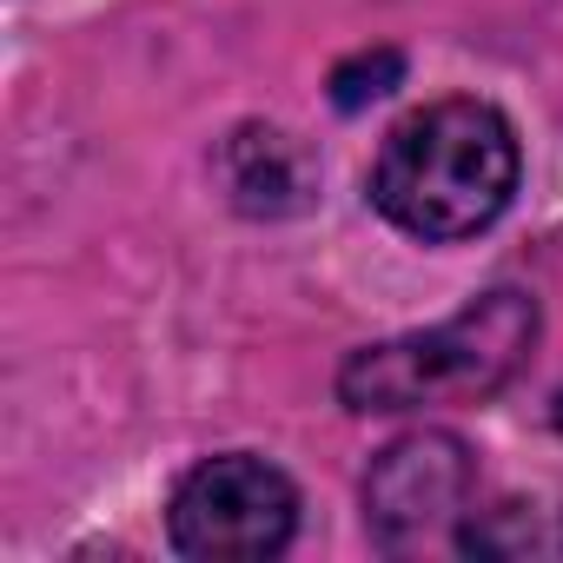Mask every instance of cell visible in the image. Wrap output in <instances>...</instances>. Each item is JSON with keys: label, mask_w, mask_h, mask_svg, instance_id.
<instances>
[{"label": "cell", "mask_w": 563, "mask_h": 563, "mask_svg": "<svg viewBox=\"0 0 563 563\" xmlns=\"http://www.w3.org/2000/svg\"><path fill=\"white\" fill-rule=\"evenodd\" d=\"M471 484H477L471 444L451 431H411V438L385 444L365 471V523H372L378 550L438 543L464 517Z\"/></svg>", "instance_id": "cell-4"}, {"label": "cell", "mask_w": 563, "mask_h": 563, "mask_svg": "<svg viewBox=\"0 0 563 563\" xmlns=\"http://www.w3.org/2000/svg\"><path fill=\"white\" fill-rule=\"evenodd\" d=\"M464 556H563V510L543 504H497L457 530Z\"/></svg>", "instance_id": "cell-6"}, {"label": "cell", "mask_w": 563, "mask_h": 563, "mask_svg": "<svg viewBox=\"0 0 563 563\" xmlns=\"http://www.w3.org/2000/svg\"><path fill=\"white\" fill-rule=\"evenodd\" d=\"M166 530L179 556L199 563H265L299 530V490L272 457L225 451L179 477L166 504Z\"/></svg>", "instance_id": "cell-3"}, {"label": "cell", "mask_w": 563, "mask_h": 563, "mask_svg": "<svg viewBox=\"0 0 563 563\" xmlns=\"http://www.w3.org/2000/svg\"><path fill=\"white\" fill-rule=\"evenodd\" d=\"M398 80H405V54H398V47L358 54V60H345V67L332 74V107H339V113H358V107L385 100Z\"/></svg>", "instance_id": "cell-7"}, {"label": "cell", "mask_w": 563, "mask_h": 563, "mask_svg": "<svg viewBox=\"0 0 563 563\" xmlns=\"http://www.w3.org/2000/svg\"><path fill=\"white\" fill-rule=\"evenodd\" d=\"M537 299L517 286H497L471 299L457 319L431 332H405L385 345H365L339 365L345 411H424V405H484L504 391L530 345H537Z\"/></svg>", "instance_id": "cell-2"}, {"label": "cell", "mask_w": 563, "mask_h": 563, "mask_svg": "<svg viewBox=\"0 0 563 563\" xmlns=\"http://www.w3.org/2000/svg\"><path fill=\"white\" fill-rule=\"evenodd\" d=\"M219 179L225 199L252 219H286L312 206V159L292 133L278 126H239L219 146Z\"/></svg>", "instance_id": "cell-5"}, {"label": "cell", "mask_w": 563, "mask_h": 563, "mask_svg": "<svg viewBox=\"0 0 563 563\" xmlns=\"http://www.w3.org/2000/svg\"><path fill=\"white\" fill-rule=\"evenodd\" d=\"M517 173H523L517 133L490 100H438L385 133L372 166V206L398 232L451 245L504 219Z\"/></svg>", "instance_id": "cell-1"}, {"label": "cell", "mask_w": 563, "mask_h": 563, "mask_svg": "<svg viewBox=\"0 0 563 563\" xmlns=\"http://www.w3.org/2000/svg\"><path fill=\"white\" fill-rule=\"evenodd\" d=\"M550 424H556V431H563V391H556V398H550Z\"/></svg>", "instance_id": "cell-8"}]
</instances>
